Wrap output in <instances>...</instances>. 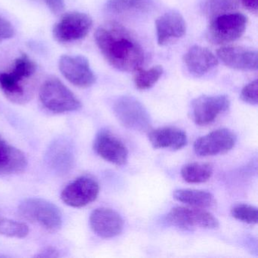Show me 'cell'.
Wrapping results in <instances>:
<instances>
[{"mask_svg": "<svg viewBox=\"0 0 258 258\" xmlns=\"http://www.w3.org/2000/svg\"><path fill=\"white\" fill-rule=\"evenodd\" d=\"M101 53L110 66L120 72H136L144 64V49L137 37L121 24L109 22L94 34Z\"/></svg>", "mask_w": 258, "mask_h": 258, "instance_id": "1", "label": "cell"}, {"mask_svg": "<svg viewBox=\"0 0 258 258\" xmlns=\"http://www.w3.org/2000/svg\"><path fill=\"white\" fill-rule=\"evenodd\" d=\"M37 66L23 53L15 58L10 67L0 71V90L13 103H27L34 94Z\"/></svg>", "mask_w": 258, "mask_h": 258, "instance_id": "2", "label": "cell"}, {"mask_svg": "<svg viewBox=\"0 0 258 258\" xmlns=\"http://www.w3.org/2000/svg\"><path fill=\"white\" fill-rule=\"evenodd\" d=\"M39 98L45 108L55 114L78 111L82 106L73 92L55 78H49L42 84Z\"/></svg>", "mask_w": 258, "mask_h": 258, "instance_id": "3", "label": "cell"}, {"mask_svg": "<svg viewBox=\"0 0 258 258\" xmlns=\"http://www.w3.org/2000/svg\"><path fill=\"white\" fill-rule=\"evenodd\" d=\"M19 214L22 218L37 223L49 232H56L62 225V214L59 208L45 199H25L19 205Z\"/></svg>", "mask_w": 258, "mask_h": 258, "instance_id": "4", "label": "cell"}, {"mask_svg": "<svg viewBox=\"0 0 258 258\" xmlns=\"http://www.w3.org/2000/svg\"><path fill=\"white\" fill-rule=\"evenodd\" d=\"M247 18L242 13L220 15L211 19L206 37L213 44L225 45L236 41L245 31Z\"/></svg>", "mask_w": 258, "mask_h": 258, "instance_id": "5", "label": "cell"}, {"mask_svg": "<svg viewBox=\"0 0 258 258\" xmlns=\"http://www.w3.org/2000/svg\"><path fill=\"white\" fill-rule=\"evenodd\" d=\"M114 114L120 124L139 132L149 131L152 120L147 109L136 98L123 96L117 98L113 106Z\"/></svg>", "mask_w": 258, "mask_h": 258, "instance_id": "6", "label": "cell"}, {"mask_svg": "<svg viewBox=\"0 0 258 258\" xmlns=\"http://www.w3.org/2000/svg\"><path fill=\"white\" fill-rule=\"evenodd\" d=\"M93 27L90 16L80 12H70L61 16L54 25L52 35L60 43H69L87 37Z\"/></svg>", "mask_w": 258, "mask_h": 258, "instance_id": "7", "label": "cell"}, {"mask_svg": "<svg viewBox=\"0 0 258 258\" xmlns=\"http://www.w3.org/2000/svg\"><path fill=\"white\" fill-rule=\"evenodd\" d=\"M58 69L64 78L75 87L89 88L96 83V75L90 62L83 55H62L58 61Z\"/></svg>", "mask_w": 258, "mask_h": 258, "instance_id": "8", "label": "cell"}, {"mask_svg": "<svg viewBox=\"0 0 258 258\" xmlns=\"http://www.w3.org/2000/svg\"><path fill=\"white\" fill-rule=\"evenodd\" d=\"M167 221L173 226L182 229L193 228L217 229L219 220L211 213L202 208L176 207L167 214Z\"/></svg>", "mask_w": 258, "mask_h": 258, "instance_id": "9", "label": "cell"}, {"mask_svg": "<svg viewBox=\"0 0 258 258\" xmlns=\"http://www.w3.org/2000/svg\"><path fill=\"white\" fill-rule=\"evenodd\" d=\"M230 107V101L225 95L199 96L191 103V117L196 124L207 126Z\"/></svg>", "mask_w": 258, "mask_h": 258, "instance_id": "10", "label": "cell"}, {"mask_svg": "<svg viewBox=\"0 0 258 258\" xmlns=\"http://www.w3.org/2000/svg\"><path fill=\"white\" fill-rule=\"evenodd\" d=\"M236 141V135L230 130H216L197 139L194 143V151L201 157L221 155L232 150Z\"/></svg>", "mask_w": 258, "mask_h": 258, "instance_id": "11", "label": "cell"}, {"mask_svg": "<svg viewBox=\"0 0 258 258\" xmlns=\"http://www.w3.org/2000/svg\"><path fill=\"white\" fill-rule=\"evenodd\" d=\"M99 185L93 178L81 176L67 185L61 192L63 202L73 208H82L97 199Z\"/></svg>", "mask_w": 258, "mask_h": 258, "instance_id": "12", "label": "cell"}, {"mask_svg": "<svg viewBox=\"0 0 258 258\" xmlns=\"http://www.w3.org/2000/svg\"><path fill=\"white\" fill-rule=\"evenodd\" d=\"M93 149L98 155L111 164L123 166L127 162V148L109 131H101L98 134Z\"/></svg>", "mask_w": 258, "mask_h": 258, "instance_id": "13", "label": "cell"}, {"mask_svg": "<svg viewBox=\"0 0 258 258\" xmlns=\"http://www.w3.org/2000/svg\"><path fill=\"white\" fill-rule=\"evenodd\" d=\"M90 224L92 230L98 236L111 238L121 233L123 220L114 210L106 208H96L90 214Z\"/></svg>", "mask_w": 258, "mask_h": 258, "instance_id": "14", "label": "cell"}, {"mask_svg": "<svg viewBox=\"0 0 258 258\" xmlns=\"http://www.w3.org/2000/svg\"><path fill=\"white\" fill-rule=\"evenodd\" d=\"M217 58L229 69L243 72L257 69V52L241 46H226L217 50Z\"/></svg>", "mask_w": 258, "mask_h": 258, "instance_id": "15", "label": "cell"}, {"mask_svg": "<svg viewBox=\"0 0 258 258\" xmlns=\"http://www.w3.org/2000/svg\"><path fill=\"white\" fill-rule=\"evenodd\" d=\"M155 28L158 45L164 46L183 37L186 32V24L180 13L170 11L156 19Z\"/></svg>", "mask_w": 258, "mask_h": 258, "instance_id": "16", "label": "cell"}, {"mask_svg": "<svg viewBox=\"0 0 258 258\" xmlns=\"http://www.w3.org/2000/svg\"><path fill=\"white\" fill-rule=\"evenodd\" d=\"M183 61L191 75L202 77L218 66V58L208 48L193 46L184 55Z\"/></svg>", "mask_w": 258, "mask_h": 258, "instance_id": "17", "label": "cell"}, {"mask_svg": "<svg viewBox=\"0 0 258 258\" xmlns=\"http://www.w3.org/2000/svg\"><path fill=\"white\" fill-rule=\"evenodd\" d=\"M149 142L155 149L179 150L188 143L186 133L173 126H165L151 130L148 133Z\"/></svg>", "mask_w": 258, "mask_h": 258, "instance_id": "18", "label": "cell"}, {"mask_svg": "<svg viewBox=\"0 0 258 258\" xmlns=\"http://www.w3.org/2000/svg\"><path fill=\"white\" fill-rule=\"evenodd\" d=\"M28 165L25 154L0 135V176L22 173Z\"/></svg>", "mask_w": 258, "mask_h": 258, "instance_id": "19", "label": "cell"}, {"mask_svg": "<svg viewBox=\"0 0 258 258\" xmlns=\"http://www.w3.org/2000/svg\"><path fill=\"white\" fill-rule=\"evenodd\" d=\"M173 198L181 203L202 209L212 208L216 204L214 196L209 191L204 190L177 189L173 192Z\"/></svg>", "mask_w": 258, "mask_h": 258, "instance_id": "20", "label": "cell"}, {"mask_svg": "<svg viewBox=\"0 0 258 258\" xmlns=\"http://www.w3.org/2000/svg\"><path fill=\"white\" fill-rule=\"evenodd\" d=\"M49 162L59 173H66L72 167L73 155L71 146L66 142H56L49 150Z\"/></svg>", "mask_w": 258, "mask_h": 258, "instance_id": "21", "label": "cell"}, {"mask_svg": "<svg viewBox=\"0 0 258 258\" xmlns=\"http://www.w3.org/2000/svg\"><path fill=\"white\" fill-rule=\"evenodd\" d=\"M153 0H107L105 10L113 14L146 12L152 7Z\"/></svg>", "mask_w": 258, "mask_h": 258, "instance_id": "22", "label": "cell"}, {"mask_svg": "<svg viewBox=\"0 0 258 258\" xmlns=\"http://www.w3.org/2000/svg\"><path fill=\"white\" fill-rule=\"evenodd\" d=\"M213 166L208 163H190L181 170V176L188 183H202L211 179Z\"/></svg>", "mask_w": 258, "mask_h": 258, "instance_id": "23", "label": "cell"}, {"mask_svg": "<svg viewBox=\"0 0 258 258\" xmlns=\"http://www.w3.org/2000/svg\"><path fill=\"white\" fill-rule=\"evenodd\" d=\"M240 0H202L200 10L202 14L212 19L220 15L232 13L239 7Z\"/></svg>", "mask_w": 258, "mask_h": 258, "instance_id": "24", "label": "cell"}, {"mask_svg": "<svg viewBox=\"0 0 258 258\" xmlns=\"http://www.w3.org/2000/svg\"><path fill=\"white\" fill-rule=\"evenodd\" d=\"M163 72L164 70L161 66H155L147 70L140 69L136 72L134 77L136 87L140 90H146L152 88L159 81Z\"/></svg>", "mask_w": 258, "mask_h": 258, "instance_id": "25", "label": "cell"}, {"mask_svg": "<svg viewBox=\"0 0 258 258\" xmlns=\"http://www.w3.org/2000/svg\"><path fill=\"white\" fill-rule=\"evenodd\" d=\"M29 233L25 223L10 219L0 218V235L11 238H23Z\"/></svg>", "mask_w": 258, "mask_h": 258, "instance_id": "26", "label": "cell"}, {"mask_svg": "<svg viewBox=\"0 0 258 258\" xmlns=\"http://www.w3.org/2000/svg\"><path fill=\"white\" fill-rule=\"evenodd\" d=\"M232 217L247 224H256L258 220V210L256 207L246 204L235 205L231 210Z\"/></svg>", "mask_w": 258, "mask_h": 258, "instance_id": "27", "label": "cell"}, {"mask_svg": "<svg viewBox=\"0 0 258 258\" xmlns=\"http://www.w3.org/2000/svg\"><path fill=\"white\" fill-rule=\"evenodd\" d=\"M258 82L257 80L251 81L247 85L244 86L241 90V99L243 102L256 105L257 104Z\"/></svg>", "mask_w": 258, "mask_h": 258, "instance_id": "28", "label": "cell"}, {"mask_svg": "<svg viewBox=\"0 0 258 258\" xmlns=\"http://www.w3.org/2000/svg\"><path fill=\"white\" fill-rule=\"evenodd\" d=\"M16 34L14 27L7 19L0 17V43L13 38Z\"/></svg>", "mask_w": 258, "mask_h": 258, "instance_id": "29", "label": "cell"}, {"mask_svg": "<svg viewBox=\"0 0 258 258\" xmlns=\"http://www.w3.org/2000/svg\"><path fill=\"white\" fill-rule=\"evenodd\" d=\"M43 1L54 14H61L66 9L64 0H43Z\"/></svg>", "mask_w": 258, "mask_h": 258, "instance_id": "30", "label": "cell"}, {"mask_svg": "<svg viewBox=\"0 0 258 258\" xmlns=\"http://www.w3.org/2000/svg\"><path fill=\"white\" fill-rule=\"evenodd\" d=\"M243 7L250 13H257L258 0H240Z\"/></svg>", "mask_w": 258, "mask_h": 258, "instance_id": "31", "label": "cell"}, {"mask_svg": "<svg viewBox=\"0 0 258 258\" xmlns=\"http://www.w3.org/2000/svg\"><path fill=\"white\" fill-rule=\"evenodd\" d=\"M37 256H40V257H57L59 256L58 252L56 251L55 249L52 248V247H47V248L44 249L43 251L40 252L39 254L37 255Z\"/></svg>", "mask_w": 258, "mask_h": 258, "instance_id": "32", "label": "cell"}]
</instances>
